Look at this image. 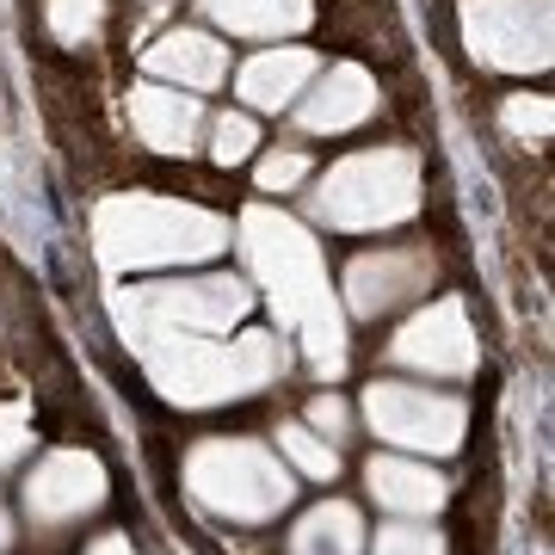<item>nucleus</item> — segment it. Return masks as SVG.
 I'll return each mask as SVG.
<instances>
[{
  "label": "nucleus",
  "instance_id": "6ab92c4d",
  "mask_svg": "<svg viewBox=\"0 0 555 555\" xmlns=\"http://www.w3.org/2000/svg\"><path fill=\"white\" fill-rule=\"evenodd\" d=\"M112 20V0H43V31L56 50H93Z\"/></svg>",
  "mask_w": 555,
  "mask_h": 555
},
{
  "label": "nucleus",
  "instance_id": "c85d7f7f",
  "mask_svg": "<svg viewBox=\"0 0 555 555\" xmlns=\"http://www.w3.org/2000/svg\"><path fill=\"white\" fill-rule=\"evenodd\" d=\"M149 7H167V0H149Z\"/></svg>",
  "mask_w": 555,
  "mask_h": 555
},
{
  "label": "nucleus",
  "instance_id": "9b49d317",
  "mask_svg": "<svg viewBox=\"0 0 555 555\" xmlns=\"http://www.w3.org/2000/svg\"><path fill=\"white\" fill-rule=\"evenodd\" d=\"M433 284H438L433 247L401 241V247H364V254L346 259L339 297H346V315L352 321H383V315H396V309H408V302L433 297Z\"/></svg>",
  "mask_w": 555,
  "mask_h": 555
},
{
  "label": "nucleus",
  "instance_id": "f3484780",
  "mask_svg": "<svg viewBox=\"0 0 555 555\" xmlns=\"http://www.w3.org/2000/svg\"><path fill=\"white\" fill-rule=\"evenodd\" d=\"M210 25H222L229 38H266L284 43L315 20V0H198Z\"/></svg>",
  "mask_w": 555,
  "mask_h": 555
},
{
  "label": "nucleus",
  "instance_id": "393cba45",
  "mask_svg": "<svg viewBox=\"0 0 555 555\" xmlns=\"http://www.w3.org/2000/svg\"><path fill=\"white\" fill-rule=\"evenodd\" d=\"M31 444H38V438H31V414H25L20 401H7V408H0V469H13Z\"/></svg>",
  "mask_w": 555,
  "mask_h": 555
},
{
  "label": "nucleus",
  "instance_id": "39448f33",
  "mask_svg": "<svg viewBox=\"0 0 555 555\" xmlns=\"http://www.w3.org/2000/svg\"><path fill=\"white\" fill-rule=\"evenodd\" d=\"M179 488L222 525H272L297 500L291 463L259 438H198L179 463Z\"/></svg>",
  "mask_w": 555,
  "mask_h": 555
},
{
  "label": "nucleus",
  "instance_id": "412c9836",
  "mask_svg": "<svg viewBox=\"0 0 555 555\" xmlns=\"http://www.w3.org/2000/svg\"><path fill=\"white\" fill-rule=\"evenodd\" d=\"M204 155L217 167H241V160L259 155V118L254 112H217L204 124Z\"/></svg>",
  "mask_w": 555,
  "mask_h": 555
},
{
  "label": "nucleus",
  "instance_id": "aec40b11",
  "mask_svg": "<svg viewBox=\"0 0 555 555\" xmlns=\"http://www.w3.org/2000/svg\"><path fill=\"white\" fill-rule=\"evenodd\" d=\"M272 451L291 463V476L302 481H334L339 476V444H327V438L315 433V426H302V420H284L272 438Z\"/></svg>",
  "mask_w": 555,
  "mask_h": 555
},
{
  "label": "nucleus",
  "instance_id": "a211bd4d",
  "mask_svg": "<svg viewBox=\"0 0 555 555\" xmlns=\"http://www.w3.org/2000/svg\"><path fill=\"white\" fill-rule=\"evenodd\" d=\"M364 518L352 500H321L297 518L291 531V555H364Z\"/></svg>",
  "mask_w": 555,
  "mask_h": 555
},
{
  "label": "nucleus",
  "instance_id": "0eeeda50",
  "mask_svg": "<svg viewBox=\"0 0 555 555\" xmlns=\"http://www.w3.org/2000/svg\"><path fill=\"white\" fill-rule=\"evenodd\" d=\"M254 309V284L235 272H192V278H160V284H137L118 297V321H142V327H173V334H235Z\"/></svg>",
  "mask_w": 555,
  "mask_h": 555
},
{
  "label": "nucleus",
  "instance_id": "423d86ee",
  "mask_svg": "<svg viewBox=\"0 0 555 555\" xmlns=\"http://www.w3.org/2000/svg\"><path fill=\"white\" fill-rule=\"evenodd\" d=\"M358 414L377 433V444L408 456H456L469 438V401L433 383H401V377H377L358 396Z\"/></svg>",
  "mask_w": 555,
  "mask_h": 555
},
{
  "label": "nucleus",
  "instance_id": "cd10ccee",
  "mask_svg": "<svg viewBox=\"0 0 555 555\" xmlns=\"http://www.w3.org/2000/svg\"><path fill=\"white\" fill-rule=\"evenodd\" d=\"M13 531H20V525H13V513H7V506H0V555L13 550Z\"/></svg>",
  "mask_w": 555,
  "mask_h": 555
},
{
  "label": "nucleus",
  "instance_id": "6e6552de",
  "mask_svg": "<svg viewBox=\"0 0 555 555\" xmlns=\"http://www.w3.org/2000/svg\"><path fill=\"white\" fill-rule=\"evenodd\" d=\"M105 494H112V476H105L100 456L80 451V444H56V451H43L25 469L20 513L38 537H68L75 525H87V518L100 513Z\"/></svg>",
  "mask_w": 555,
  "mask_h": 555
},
{
  "label": "nucleus",
  "instance_id": "bb28decb",
  "mask_svg": "<svg viewBox=\"0 0 555 555\" xmlns=\"http://www.w3.org/2000/svg\"><path fill=\"white\" fill-rule=\"evenodd\" d=\"M87 555H137L130 537H100V543H87Z\"/></svg>",
  "mask_w": 555,
  "mask_h": 555
},
{
  "label": "nucleus",
  "instance_id": "5701e85b",
  "mask_svg": "<svg viewBox=\"0 0 555 555\" xmlns=\"http://www.w3.org/2000/svg\"><path fill=\"white\" fill-rule=\"evenodd\" d=\"M500 124H506V137L513 142L543 149V142H550V124H555L550 93H506V100H500Z\"/></svg>",
  "mask_w": 555,
  "mask_h": 555
},
{
  "label": "nucleus",
  "instance_id": "20e7f679",
  "mask_svg": "<svg viewBox=\"0 0 555 555\" xmlns=\"http://www.w3.org/2000/svg\"><path fill=\"white\" fill-rule=\"evenodd\" d=\"M420 155L414 149H352L327 173H309V217L334 235H377L420 217Z\"/></svg>",
  "mask_w": 555,
  "mask_h": 555
},
{
  "label": "nucleus",
  "instance_id": "dca6fc26",
  "mask_svg": "<svg viewBox=\"0 0 555 555\" xmlns=\"http://www.w3.org/2000/svg\"><path fill=\"white\" fill-rule=\"evenodd\" d=\"M321 56L309 50V43H266V50H254V56L235 68V100L247 105V112H291V105L302 100V87L315 80Z\"/></svg>",
  "mask_w": 555,
  "mask_h": 555
},
{
  "label": "nucleus",
  "instance_id": "4be33fe9",
  "mask_svg": "<svg viewBox=\"0 0 555 555\" xmlns=\"http://www.w3.org/2000/svg\"><path fill=\"white\" fill-rule=\"evenodd\" d=\"M364 555H451L433 518H389L377 537H364Z\"/></svg>",
  "mask_w": 555,
  "mask_h": 555
},
{
  "label": "nucleus",
  "instance_id": "f8f14e48",
  "mask_svg": "<svg viewBox=\"0 0 555 555\" xmlns=\"http://www.w3.org/2000/svg\"><path fill=\"white\" fill-rule=\"evenodd\" d=\"M124 100H130L124 105L130 112V130H137V142L149 155H160V160L204 155V124H210V112H204L198 93H179V87H160V80H137Z\"/></svg>",
  "mask_w": 555,
  "mask_h": 555
},
{
  "label": "nucleus",
  "instance_id": "f03ea898",
  "mask_svg": "<svg viewBox=\"0 0 555 555\" xmlns=\"http://www.w3.org/2000/svg\"><path fill=\"white\" fill-rule=\"evenodd\" d=\"M130 352L142 358V371L155 383L160 401L173 408H222V401H254L272 383L291 377L297 352L284 346V334L247 327V334H173V327H142V321H118Z\"/></svg>",
  "mask_w": 555,
  "mask_h": 555
},
{
  "label": "nucleus",
  "instance_id": "4468645a",
  "mask_svg": "<svg viewBox=\"0 0 555 555\" xmlns=\"http://www.w3.org/2000/svg\"><path fill=\"white\" fill-rule=\"evenodd\" d=\"M235 56H229V43L217 31H198V25H185V31H167L142 50V75L160 80V87H179V93H217L222 80H229Z\"/></svg>",
  "mask_w": 555,
  "mask_h": 555
},
{
  "label": "nucleus",
  "instance_id": "1a4fd4ad",
  "mask_svg": "<svg viewBox=\"0 0 555 555\" xmlns=\"http://www.w3.org/2000/svg\"><path fill=\"white\" fill-rule=\"evenodd\" d=\"M456 31H463V50L494 75L550 68V0H463Z\"/></svg>",
  "mask_w": 555,
  "mask_h": 555
},
{
  "label": "nucleus",
  "instance_id": "a878e982",
  "mask_svg": "<svg viewBox=\"0 0 555 555\" xmlns=\"http://www.w3.org/2000/svg\"><path fill=\"white\" fill-rule=\"evenodd\" d=\"M302 426H315L327 444H339V438L352 433V408H346V396H315L309 401V420Z\"/></svg>",
  "mask_w": 555,
  "mask_h": 555
},
{
  "label": "nucleus",
  "instance_id": "7ed1b4c3",
  "mask_svg": "<svg viewBox=\"0 0 555 555\" xmlns=\"http://www.w3.org/2000/svg\"><path fill=\"white\" fill-rule=\"evenodd\" d=\"M235 247V222L173 192H112L93 204V254L105 272H198Z\"/></svg>",
  "mask_w": 555,
  "mask_h": 555
},
{
  "label": "nucleus",
  "instance_id": "9d476101",
  "mask_svg": "<svg viewBox=\"0 0 555 555\" xmlns=\"http://www.w3.org/2000/svg\"><path fill=\"white\" fill-rule=\"evenodd\" d=\"M383 358L414 371L420 383H469L481 371V339H476V321H469V302L438 297L426 309H414L396 327V339L383 346Z\"/></svg>",
  "mask_w": 555,
  "mask_h": 555
},
{
  "label": "nucleus",
  "instance_id": "b1692460",
  "mask_svg": "<svg viewBox=\"0 0 555 555\" xmlns=\"http://www.w3.org/2000/svg\"><path fill=\"white\" fill-rule=\"evenodd\" d=\"M309 173H315V160H309V149H297V142H278V149H266V155H259V167H254V179H259V192H266V198H278V192H297Z\"/></svg>",
  "mask_w": 555,
  "mask_h": 555
},
{
  "label": "nucleus",
  "instance_id": "2eb2a0df",
  "mask_svg": "<svg viewBox=\"0 0 555 555\" xmlns=\"http://www.w3.org/2000/svg\"><path fill=\"white\" fill-rule=\"evenodd\" d=\"M364 488L389 518H438L451 500V481L433 469V456H408V451H377L364 463Z\"/></svg>",
  "mask_w": 555,
  "mask_h": 555
},
{
  "label": "nucleus",
  "instance_id": "ddd939ff",
  "mask_svg": "<svg viewBox=\"0 0 555 555\" xmlns=\"http://www.w3.org/2000/svg\"><path fill=\"white\" fill-rule=\"evenodd\" d=\"M291 112H297L302 137H346V130H358L383 112V87L371 68L334 62V68H315V80L302 87V100Z\"/></svg>",
  "mask_w": 555,
  "mask_h": 555
},
{
  "label": "nucleus",
  "instance_id": "f257e3e1",
  "mask_svg": "<svg viewBox=\"0 0 555 555\" xmlns=\"http://www.w3.org/2000/svg\"><path fill=\"white\" fill-rule=\"evenodd\" d=\"M235 241L247 259V284H259V297L272 302L278 334L297 339L315 377H339L346 371V315H339L315 235L302 222L278 217L272 204H254L235 222Z\"/></svg>",
  "mask_w": 555,
  "mask_h": 555
}]
</instances>
